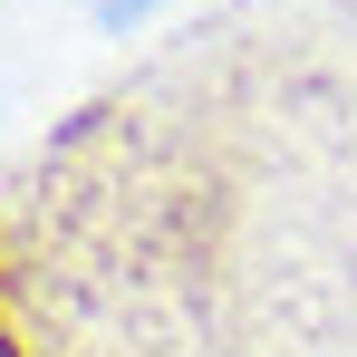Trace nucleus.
I'll list each match as a JSON object with an SVG mask.
<instances>
[{"instance_id":"obj_1","label":"nucleus","mask_w":357,"mask_h":357,"mask_svg":"<svg viewBox=\"0 0 357 357\" xmlns=\"http://www.w3.org/2000/svg\"><path fill=\"white\" fill-rule=\"evenodd\" d=\"M0 357H10V348H0Z\"/></svg>"}]
</instances>
